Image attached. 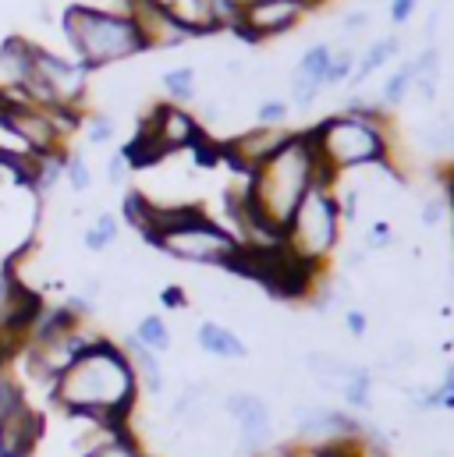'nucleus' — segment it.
I'll use <instances>...</instances> for the list:
<instances>
[{"label":"nucleus","instance_id":"obj_1","mask_svg":"<svg viewBox=\"0 0 454 457\" xmlns=\"http://www.w3.org/2000/svg\"><path fill=\"white\" fill-rule=\"evenodd\" d=\"M50 401L93 433H124L139 401V383L121 344L97 337L57 376Z\"/></svg>","mask_w":454,"mask_h":457},{"label":"nucleus","instance_id":"obj_2","mask_svg":"<svg viewBox=\"0 0 454 457\" xmlns=\"http://www.w3.org/2000/svg\"><path fill=\"white\" fill-rule=\"evenodd\" d=\"M334 181L338 178L320 163V153L306 128V131H291L252 174H245L241 195L266 224L284 230L291 213L316 185H334Z\"/></svg>","mask_w":454,"mask_h":457},{"label":"nucleus","instance_id":"obj_3","mask_svg":"<svg viewBox=\"0 0 454 457\" xmlns=\"http://www.w3.org/2000/svg\"><path fill=\"white\" fill-rule=\"evenodd\" d=\"M156 252L171 255L174 262H189V266H214V270H238L245 248L238 245V237L214 220L203 206H164L156 203L153 210V230L146 237Z\"/></svg>","mask_w":454,"mask_h":457},{"label":"nucleus","instance_id":"obj_4","mask_svg":"<svg viewBox=\"0 0 454 457\" xmlns=\"http://www.w3.org/2000/svg\"><path fill=\"white\" fill-rule=\"evenodd\" d=\"M61 32H64V43L71 46V57L89 71H104L146 54V43L135 21L121 7L71 0L61 11Z\"/></svg>","mask_w":454,"mask_h":457},{"label":"nucleus","instance_id":"obj_5","mask_svg":"<svg viewBox=\"0 0 454 457\" xmlns=\"http://www.w3.org/2000/svg\"><path fill=\"white\" fill-rule=\"evenodd\" d=\"M320 163L340 178L362 167H394V131L391 117H362L340 111L309 128Z\"/></svg>","mask_w":454,"mask_h":457},{"label":"nucleus","instance_id":"obj_6","mask_svg":"<svg viewBox=\"0 0 454 457\" xmlns=\"http://www.w3.org/2000/svg\"><path fill=\"white\" fill-rule=\"evenodd\" d=\"M340 228L344 220H340L334 185H316L281 230V248L302 270L324 273V266L331 262V255L340 245Z\"/></svg>","mask_w":454,"mask_h":457},{"label":"nucleus","instance_id":"obj_7","mask_svg":"<svg viewBox=\"0 0 454 457\" xmlns=\"http://www.w3.org/2000/svg\"><path fill=\"white\" fill-rule=\"evenodd\" d=\"M89 79H93V71L86 64H79L71 54H57V50L36 43L32 75L14 96H21L36 107H46V111H82L86 114Z\"/></svg>","mask_w":454,"mask_h":457},{"label":"nucleus","instance_id":"obj_8","mask_svg":"<svg viewBox=\"0 0 454 457\" xmlns=\"http://www.w3.org/2000/svg\"><path fill=\"white\" fill-rule=\"evenodd\" d=\"M206 142V131L199 124V117L178 104H156L149 114L142 117L139 135L131 138V145H124V156L135 163H156L171 153H185V149H199Z\"/></svg>","mask_w":454,"mask_h":457},{"label":"nucleus","instance_id":"obj_9","mask_svg":"<svg viewBox=\"0 0 454 457\" xmlns=\"http://www.w3.org/2000/svg\"><path fill=\"white\" fill-rule=\"evenodd\" d=\"M316 7H324V4L320 0H241L238 21H234L231 32L248 39V43L277 39V36L298 29L302 18Z\"/></svg>","mask_w":454,"mask_h":457},{"label":"nucleus","instance_id":"obj_10","mask_svg":"<svg viewBox=\"0 0 454 457\" xmlns=\"http://www.w3.org/2000/svg\"><path fill=\"white\" fill-rule=\"evenodd\" d=\"M121 11L135 21L146 50H171L189 39H199L196 25L171 0H121Z\"/></svg>","mask_w":454,"mask_h":457},{"label":"nucleus","instance_id":"obj_11","mask_svg":"<svg viewBox=\"0 0 454 457\" xmlns=\"http://www.w3.org/2000/svg\"><path fill=\"white\" fill-rule=\"evenodd\" d=\"M227 419L238 426V444L245 451H266L273 436V411L270 404L252 390H234L224 397Z\"/></svg>","mask_w":454,"mask_h":457},{"label":"nucleus","instance_id":"obj_12","mask_svg":"<svg viewBox=\"0 0 454 457\" xmlns=\"http://www.w3.org/2000/svg\"><path fill=\"white\" fill-rule=\"evenodd\" d=\"M331 61H334V46L331 43H313L298 64H295V75H291V107L295 111H309L320 93L327 89V71H331Z\"/></svg>","mask_w":454,"mask_h":457},{"label":"nucleus","instance_id":"obj_13","mask_svg":"<svg viewBox=\"0 0 454 457\" xmlns=\"http://www.w3.org/2000/svg\"><path fill=\"white\" fill-rule=\"evenodd\" d=\"M288 135H291V128H259V124H252V128H245L241 135H234L231 142L221 145V156H224L234 170H241V178H245V174H252Z\"/></svg>","mask_w":454,"mask_h":457},{"label":"nucleus","instance_id":"obj_14","mask_svg":"<svg viewBox=\"0 0 454 457\" xmlns=\"http://www.w3.org/2000/svg\"><path fill=\"white\" fill-rule=\"evenodd\" d=\"M43 440V415L25 401L11 415L0 419V457H32Z\"/></svg>","mask_w":454,"mask_h":457},{"label":"nucleus","instance_id":"obj_15","mask_svg":"<svg viewBox=\"0 0 454 457\" xmlns=\"http://www.w3.org/2000/svg\"><path fill=\"white\" fill-rule=\"evenodd\" d=\"M32 54H36V43L25 39V36H7L0 43V89L18 93L29 82V75H32Z\"/></svg>","mask_w":454,"mask_h":457},{"label":"nucleus","instance_id":"obj_16","mask_svg":"<svg viewBox=\"0 0 454 457\" xmlns=\"http://www.w3.org/2000/svg\"><path fill=\"white\" fill-rule=\"evenodd\" d=\"M121 351H124V358H128V365H131V372H135L139 390L164 394V365H160V354H153L149 347H142L131 334L121 341Z\"/></svg>","mask_w":454,"mask_h":457},{"label":"nucleus","instance_id":"obj_17","mask_svg":"<svg viewBox=\"0 0 454 457\" xmlns=\"http://www.w3.org/2000/svg\"><path fill=\"white\" fill-rule=\"evenodd\" d=\"M398 54H401V36H398V32H391V36H383V39H373V43H369V50L355 61L351 89H362V86H366L380 68H387Z\"/></svg>","mask_w":454,"mask_h":457},{"label":"nucleus","instance_id":"obj_18","mask_svg":"<svg viewBox=\"0 0 454 457\" xmlns=\"http://www.w3.org/2000/svg\"><path fill=\"white\" fill-rule=\"evenodd\" d=\"M196 341H199V347H203L206 354H214V358H227V361H234V358H245V354H248L245 341H241L231 327L217 323V320H203V323H199V330H196Z\"/></svg>","mask_w":454,"mask_h":457},{"label":"nucleus","instance_id":"obj_19","mask_svg":"<svg viewBox=\"0 0 454 457\" xmlns=\"http://www.w3.org/2000/svg\"><path fill=\"white\" fill-rule=\"evenodd\" d=\"M373 383H376L373 369H366V365H351L348 369V376L340 383V401H344V408L351 415H362V411L373 408Z\"/></svg>","mask_w":454,"mask_h":457},{"label":"nucleus","instance_id":"obj_20","mask_svg":"<svg viewBox=\"0 0 454 457\" xmlns=\"http://www.w3.org/2000/svg\"><path fill=\"white\" fill-rule=\"evenodd\" d=\"M68 149H71V145H68ZM68 149L36 156V167H32V178H29V192H32L36 199H46V195L64 181V160H68Z\"/></svg>","mask_w":454,"mask_h":457},{"label":"nucleus","instance_id":"obj_21","mask_svg":"<svg viewBox=\"0 0 454 457\" xmlns=\"http://www.w3.org/2000/svg\"><path fill=\"white\" fill-rule=\"evenodd\" d=\"M160 86H164V96H167V104L189 107V104H196V100H199V71H196L192 64H181V68H171V71H164Z\"/></svg>","mask_w":454,"mask_h":457},{"label":"nucleus","instance_id":"obj_22","mask_svg":"<svg viewBox=\"0 0 454 457\" xmlns=\"http://www.w3.org/2000/svg\"><path fill=\"white\" fill-rule=\"evenodd\" d=\"M131 337H135V341L142 344V347H149L153 354H167V351L174 347V334H171L167 320H164V316H156V312L142 316V320L135 323Z\"/></svg>","mask_w":454,"mask_h":457},{"label":"nucleus","instance_id":"obj_23","mask_svg":"<svg viewBox=\"0 0 454 457\" xmlns=\"http://www.w3.org/2000/svg\"><path fill=\"white\" fill-rule=\"evenodd\" d=\"M153 210H156V203L139 188H128L124 199H121V217L128 220V228L139 230L142 237H149V230H153Z\"/></svg>","mask_w":454,"mask_h":457},{"label":"nucleus","instance_id":"obj_24","mask_svg":"<svg viewBox=\"0 0 454 457\" xmlns=\"http://www.w3.org/2000/svg\"><path fill=\"white\" fill-rule=\"evenodd\" d=\"M412 82H416V71H412V61H405V64H401V68L383 82V89H380V96H376V100H380V107H383L387 114H391V111H398V107L412 96Z\"/></svg>","mask_w":454,"mask_h":457},{"label":"nucleus","instance_id":"obj_25","mask_svg":"<svg viewBox=\"0 0 454 457\" xmlns=\"http://www.w3.org/2000/svg\"><path fill=\"white\" fill-rule=\"evenodd\" d=\"M82 457H146V454H142L139 440L131 436V429H124V433H100V440L89 444Z\"/></svg>","mask_w":454,"mask_h":457},{"label":"nucleus","instance_id":"obj_26","mask_svg":"<svg viewBox=\"0 0 454 457\" xmlns=\"http://www.w3.org/2000/svg\"><path fill=\"white\" fill-rule=\"evenodd\" d=\"M117 237H121V220L114 213H97V220L82 234V245H86V252L100 255V252H107V248L117 245Z\"/></svg>","mask_w":454,"mask_h":457},{"label":"nucleus","instance_id":"obj_27","mask_svg":"<svg viewBox=\"0 0 454 457\" xmlns=\"http://www.w3.org/2000/svg\"><path fill=\"white\" fill-rule=\"evenodd\" d=\"M64 181L75 195H86L93 188V167L86 160L82 149H68V160H64Z\"/></svg>","mask_w":454,"mask_h":457},{"label":"nucleus","instance_id":"obj_28","mask_svg":"<svg viewBox=\"0 0 454 457\" xmlns=\"http://www.w3.org/2000/svg\"><path fill=\"white\" fill-rule=\"evenodd\" d=\"M288 117H291V104L277 100V96H266L256 107V124L259 128H288Z\"/></svg>","mask_w":454,"mask_h":457},{"label":"nucleus","instance_id":"obj_29","mask_svg":"<svg viewBox=\"0 0 454 457\" xmlns=\"http://www.w3.org/2000/svg\"><path fill=\"white\" fill-rule=\"evenodd\" d=\"M82 128H86V142L89 145H111L117 138V120L111 114H86Z\"/></svg>","mask_w":454,"mask_h":457},{"label":"nucleus","instance_id":"obj_30","mask_svg":"<svg viewBox=\"0 0 454 457\" xmlns=\"http://www.w3.org/2000/svg\"><path fill=\"white\" fill-rule=\"evenodd\" d=\"M351 75H355V54L334 46V61H331V71H327V89L351 82Z\"/></svg>","mask_w":454,"mask_h":457},{"label":"nucleus","instance_id":"obj_31","mask_svg":"<svg viewBox=\"0 0 454 457\" xmlns=\"http://www.w3.org/2000/svg\"><path fill=\"white\" fill-rule=\"evenodd\" d=\"M394 228L387 224V220H373L369 230H366V237H362V248L366 252H383V248H394Z\"/></svg>","mask_w":454,"mask_h":457},{"label":"nucleus","instance_id":"obj_32","mask_svg":"<svg viewBox=\"0 0 454 457\" xmlns=\"http://www.w3.org/2000/svg\"><path fill=\"white\" fill-rule=\"evenodd\" d=\"M448 213H451L448 195H433V199H426V203H423L419 220H423V228H441V224L448 220Z\"/></svg>","mask_w":454,"mask_h":457},{"label":"nucleus","instance_id":"obj_33","mask_svg":"<svg viewBox=\"0 0 454 457\" xmlns=\"http://www.w3.org/2000/svg\"><path fill=\"white\" fill-rule=\"evenodd\" d=\"M128 170H131V160H128V156H124V149H121V153H114L111 163H107V181H111L114 188H124Z\"/></svg>","mask_w":454,"mask_h":457},{"label":"nucleus","instance_id":"obj_34","mask_svg":"<svg viewBox=\"0 0 454 457\" xmlns=\"http://www.w3.org/2000/svg\"><path fill=\"white\" fill-rule=\"evenodd\" d=\"M416 11H419V0H391V4H387L391 25H408Z\"/></svg>","mask_w":454,"mask_h":457},{"label":"nucleus","instance_id":"obj_35","mask_svg":"<svg viewBox=\"0 0 454 457\" xmlns=\"http://www.w3.org/2000/svg\"><path fill=\"white\" fill-rule=\"evenodd\" d=\"M369 21H373V14L358 7V11H344L340 29H344V36H358V32H366V29H369Z\"/></svg>","mask_w":454,"mask_h":457},{"label":"nucleus","instance_id":"obj_36","mask_svg":"<svg viewBox=\"0 0 454 457\" xmlns=\"http://www.w3.org/2000/svg\"><path fill=\"white\" fill-rule=\"evenodd\" d=\"M344 330H348L355 341H362V337L369 334V316H366V309H348V312H344Z\"/></svg>","mask_w":454,"mask_h":457},{"label":"nucleus","instance_id":"obj_37","mask_svg":"<svg viewBox=\"0 0 454 457\" xmlns=\"http://www.w3.org/2000/svg\"><path fill=\"white\" fill-rule=\"evenodd\" d=\"M160 302H164L167 309H185V305H189V291H185V287H178V284H171V287H164Z\"/></svg>","mask_w":454,"mask_h":457},{"label":"nucleus","instance_id":"obj_38","mask_svg":"<svg viewBox=\"0 0 454 457\" xmlns=\"http://www.w3.org/2000/svg\"><path fill=\"white\" fill-rule=\"evenodd\" d=\"M448 206H451V217H454V174L448 178Z\"/></svg>","mask_w":454,"mask_h":457},{"label":"nucleus","instance_id":"obj_39","mask_svg":"<svg viewBox=\"0 0 454 457\" xmlns=\"http://www.w3.org/2000/svg\"><path fill=\"white\" fill-rule=\"evenodd\" d=\"M320 4H327V0H320Z\"/></svg>","mask_w":454,"mask_h":457}]
</instances>
